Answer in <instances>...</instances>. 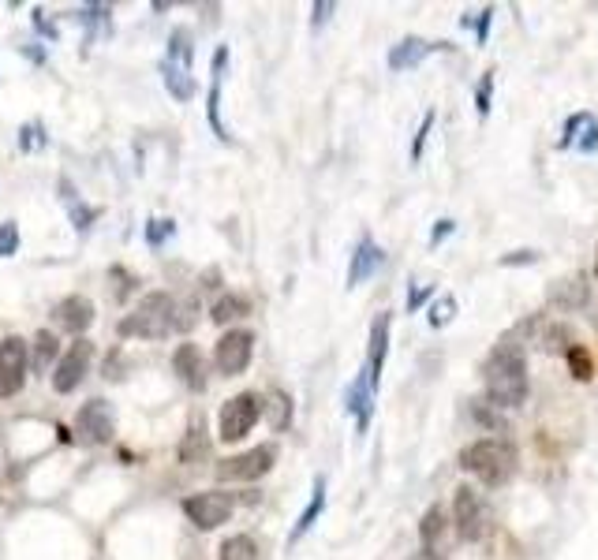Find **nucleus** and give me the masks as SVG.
<instances>
[{
  "instance_id": "5701e85b",
  "label": "nucleus",
  "mask_w": 598,
  "mask_h": 560,
  "mask_svg": "<svg viewBox=\"0 0 598 560\" xmlns=\"http://www.w3.org/2000/svg\"><path fill=\"white\" fill-rule=\"evenodd\" d=\"M57 359H60V340H57V336L49 333V329L34 336V370H38V374H45V370H49V363H57Z\"/></svg>"
},
{
  "instance_id": "c9c22d12",
  "label": "nucleus",
  "mask_w": 598,
  "mask_h": 560,
  "mask_svg": "<svg viewBox=\"0 0 598 560\" xmlns=\"http://www.w3.org/2000/svg\"><path fill=\"white\" fill-rule=\"evenodd\" d=\"M94 217H98V210H90V206H83V202H79V206H72L75 228H90V221H94Z\"/></svg>"
},
{
  "instance_id": "7c9ffc66",
  "label": "nucleus",
  "mask_w": 598,
  "mask_h": 560,
  "mask_svg": "<svg viewBox=\"0 0 598 560\" xmlns=\"http://www.w3.org/2000/svg\"><path fill=\"white\" fill-rule=\"evenodd\" d=\"M15 247H19V232H15L12 221H4V224H0V258L15 254Z\"/></svg>"
},
{
  "instance_id": "2f4dec72",
  "label": "nucleus",
  "mask_w": 598,
  "mask_h": 560,
  "mask_svg": "<svg viewBox=\"0 0 598 560\" xmlns=\"http://www.w3.org/2000/svg\"><path fill=\"white\" fill-rule=\"evenodd\" d=\"M430 127H434V112H427V116H423V124H419V131H415V142H412V161H419V157H423V146H427Z\"/></svg>"
},
{
  "instance_id": "f03ea898",
  "label": "nucleus",
  "mask_w": 598,
  "mask_h": 560,
  "mask_svg": "<svg viewBox=\"0 0 598 560\" xmlns=\"http://www.w3.org/2000/svg\"><path fill=\"white\" fill-rule=\"evenodd\" d=\"M460 467L475 475L486 486H505L520 467V452L513 441H501V437H479L460 452Z\"/></svg>"
},
{
  "instance_id": "a211bd4d",
  "label": "nucleus",
  "mask_w": 598,
  "mask_h": 560,
  "mask_svg": "<svg viewBox=\"0 0 598 560\" xmlns=\"http://www.w3.org/2000/svg\"><path fill=\"white\" fill-rule=\"evenodd\" d=\"M587 303V284L584 277H565L550 284V307L557 310H580Z\"/></svg>"
},
{
  "instance_id": "72a5a7b5",
  "label": "nucleus",
  "mask_w": 598,
  "mask_h": 560,
  "mask_svg": "<svg viewBox=\"0 0 598 560\" xmlns=\"http://www.w3.org/2000/svg\"><path fill=\"white\" fill-rule=\"evenodd\" d=\"M531 262H539V251H513L501 258V266H531Z\"/></svg>"
},
{
  "instance_id": "bb28decb",
  "label": "nucleus",
  "mask_w": 598,
  "mask_h": 560,
  "mask_svg": "<svg viewBox=\"0 0 598 560\" xmlns=\"http://www.w3.org/2000/svg\"><path fill=\"white\" fill-rule=\"evenodd\" d=\"M288 422H292V400H288L285 392H273L270 396V426L273 430H285Z\"/></svg>"
},
{
  "instance_id": "b1692460",
  "label": "nucleus",
  "mask_w": 598,
  "mask_h": 560,
  "mask_svg": "<svg viewBox=\"0 0 598 560\" xmlns=\"http://www.w3.org/2000/svg\"><path fill=\"white\" fill-rule=\"evenodd\" d=\"M221 560H258V546L251 534H236L221 546Z\"/></svg>"
},
{
  "instance_id": "9b49d317",
  "label": "nucleus",
  "mask_w": 598,
  "mask_h": 560,
  "mask_svg": "<svg viewBox=\"0 0 598 560\" xmlns=\"http://www.w3.org/2000/svg\"><path fill=\"white\" fill-rule=\"evenodd\" d=\"M90 359H94V344L79 336L72 348L60 355L57 370H53V389H57V392H75V389H79V381H83L86 370H90Z\"/></svg>"
},
{
  "instance_id": "c756f323",
  "label": "nucleus",
  "mask_w": 598,
  "mask_h": 560,
  "mask_svg": "<svg viewBox=\"0 0 598 560\" xmlns=\"http://www.w3.org/2000/svg\"><path fill=\"white\" fill-rule=\"evenodd\" d=\"M591 124V116L587 112H576L569 124H565V139H561V150H569V146H576L580 142V127Z\"/></svg>"
},
{
  "instance_id": "412c9836",
  "label": "nucleus",
  "mask_w": 598,
  "mask_h": 560,
  "mask_svg": "<svg viewBox=\"0 0 598 560\" xmlns=\"http://www.w3.org/2000/svg\"><path fill=\"white\" fill-rule=\"evenodd\" d=\"M322 508H326V478H318V482H314L311 504H307V508H303V512H299V519H296V531H292V538H288V542H299V538H303V534L311 531V527H314V519L322 516Z\"/></svg>"
},
{
  "instance_id": "f3484780",
  "label": "nucleus",
  "mask_w": 598,
  "mask_h": 560,
  "mask_svg": "<svg viewBox=\"0 0 598 560\" xmlns=\"http://www.w3.org/2000/svg\"><path fill=\"white\" fill-rule=\"evenodd\" d=\"M434 49H438V45L423 42V38H404L400 45H393V49H389V68H393V71L419 68V64H423V60H427Z\"/></svg>"
},
{
  "instance_id": "20e7f679",
  "label": "nucleus",
  "mask_w": 598,
  "mask_h": 560,
  "mask_svg": "<svg viewBox=\"0 0 598 560\" xmlns=\"http://www.w3.org/2000/svg\"><path fill=\"white\" fill-rule=\"evenodd\" d=\"M161 75H165V86L176 101H191L195 98V75H191V30H172L169 49H165V60H161Z\"/></svg>"
},
{
  "instance_id": "473e14b6",
  "label": "nucleus",
  "mask_w": 598,
  "mask_h": 560,
  "mask_svg": "<svg viewBox=\"0 0 598 560\" xmlns=\"http://www.w3.org/2000/svg\"><path fill=\"white\" fill-rule=\"evenodd\" d=\"M165 236H172V221H161V217H157V221H150V228H146V239H150V247H157V243H161Z\"/></svg>"
},
{
  "instance_id": "dca6fc26",
  "label": "nucleus",
  "mask_w": 598,
  "mask_h": 560,
  "mask_svg": "<svg viewBox=\"0 0 598 560\" xmlns=\"http://www.w3.org/2000/svg\"><path fill=\"white\" fill-rule=\"evenodd\" d=\"M344 407H348V411L356 415V430H359V434H367V426H371V415H374V385L367 381V374H359V378L348 385Z\"/></svg>"
},
{
  "instance_id": "423d86ee",
  "label": "nucleus",
  "mask_w": 598,
  "mask_h": 560,
  "mask_svg": "<svg viewBox=\"0 0 598 560\" xmlns=\"http://www.w3.org/2000/svg\"><path fill=\"white\" fill-rule=\"evenodd\" d=\"M266 400L258 392H240L221 407V419H217V434L221 441H243V437L255 430L258 415H262Z\"/></svg>"
},
{
  "instance_id": "a19ab883",
  "label": "nucleus",
  "mask_w": 598,
  "mask_h": 560,
  "mask_svg": "<svg viewBox=\"0 0 598 560\" xmlns=\"http://www.w3.org/2000/svg\"><path fill=\"white\" fill-rule=\"evenodd\" d=\"M333 8H337V4H329V0H322V4H314V27H322V23L329 19V12H333Z\"/></svg>"
},
{
  "instance_id": "aec40b11",
  "label": "nucleus",
  "mask_w": 598,
  "mask_h": 560,
  "mask_svg": "<svg viewBox=\"0 0 598 560\" xmlns=\"http://www.w3.org/2000/svg\"><path fill=\"white\" fill-rule=\"evenodd\" d=\"M225 60H228V49L221 45L214 53V86H210V124H214V131H217V139H228V131H225V124H221V79H225Z\"/></svg>"
},
{
  "instance_id": "39448f33",
  "label": "nucleus",
  "mask_w": 598,
  "mask_h": 560,
  "mask_svg": "<svg viewBox=\"0 0 598 560\" xmlns=\"http://www.w3.org/2000/svg\"><path fill=\"white\" fill-rule=\"evenodd\" d=\"M453 519H456V534L464 538V542H483L490 527H494V516H490V508L479 493L471 490V486H460L453 497Z\"/></svg>"
},
{
  "instance_id": "58836bf2",
  "label": "nucleus",
  "mask_w": 598,
  "mask_h": 560,
  "mask_svg": "<svg viewBox=\"0 0 598 560\" xmlns=\"http://www.w3.org/2000/svg\"><path fill=\"white\" fill-rule=\"evenodd\" d=\"M430 295H434V288H412V295H408V310H419Z\"/></svg>"
},
{
  "instance_id": "2eb2a0df",
  "label": "nucleus",
  "mask_w": 598,
  "mask_h": 560,
  "mask_svg": "<svg viewBox=\"0 0 598 560\" xmlns=\"http://www.w3.org/2000/svg\"><path fill=\"white\" fill-rule=\"evenodd\" d=\"M385 351H389V310H382L371 325V351H367V381H371L374 389H378V381H382V366H385Z\"/></svg>"
},
{
  "instance_id": "ddd939ff",
  "label": "nucleus",
  "mask_w": 598,
  "mask_h": 560,
  "mask_svg": "<svg viewBox=\"0 0 598 560\" xmlns=\"http://www.w3.org/2000/svg\"><path fill=\"white\" fill-rule=\"evenodd\" d=\"M53 318H57L60 329H68V333L83 336L86 329L94 325V303H90L86 295H68V299H60V303H57Z\"/></svg>"
},
{
  "instance_id": "4be33fe9",
  "label": "nucleus",
  "mask_w": 598,
  "mask_h": 560,
  "mask_svg": "<svg viewBox=\"0 0 598 560\" xmlns=\"http://www.w3.org/2000/svg\"><path fill=\"white\" fill-rule=\"evenodd\" d=\"M565 363H569V374L576 381L595 378V363H591V351L584 344H565Z\"/></svg>"
},
{
  "instance_id": "ea45409f",
  "label": "nucleus",
  "mask_w": 598,
  "mask_h": 560,
  "mask_svg": "<svg viewBox=\"0 0 598 560\" xmlns=\"http://www.w3.org/2000/svg\"><path fill=\"white\" fill-rule=\"evenodd\" d=\"M490 19H494V8H483V19H479V27H475V38H479V45L486 42V30H490Z\"/></svg>"
},
{
  "instance_id": "f257e3e1",
  "label": "nucleus",
  "mask_w": 598,
  "mask_h": 560,
  "mask_svg": "<svg viewBox=\"0 0 598 560\" xmlns=\"http://www.w3.org/2000/svg\"><path fill=\"white\" fill-rule=\"evenodd\" d=\"M483 385L494 407H520L531 392L527 378V355L516 336H505L483 363Z\"/></svg>"
},
{
  "instance_id": "f8f14e48",
  "label": "nucleus",
  "mask_w": 598,
  "mask_h": 560,
  "mask_svg": "<svg viewBox=\"0 0 598 560\" xmlns=\"http://www.w3.org/2000/svg\"><path fill=\"white\" fill-rule=\"evenodd\" d=\"M75 434L83 445H105L113 437V411L105 400H90V404L79 407L75 415Z\"/></svg>"
},
{
  "instance_id": "4468645a",
  "label": "nucleus",
  "mask_w": 598,
  "mask_h": 560,
  "mask_svg": "<svg viewBox=\"0 0 598 560\" xmlns=\"http://www.w3.org/2000/svg\"><path fill=\"white\" fill-rule=\"evenodd\" d=\"M382 258H385L382 247L371 236L359 239L356 254H352V266H348V288H359L363 280H371L378 273V266H382Z\"/></svg>"
},
{
  "instance_id": "0eeeda50",
  "label": "nucleus",
  "mask_w": 598,
  "mask_h": 560,
  "mask_svg": "<svg viewBox=\"0 0 598 560\" xmlns=\"http://www.w3.org/2000/svg\"><path fill=\"white\" fill-rule=\"evenodd\" d=\"M273 460H277V448L273 445H258L251 452L228 456V460L217 463V482H255V478L270 475Z\"/></svg>"
},
{
  "instance_id": "6e6552de",
  "label": "nucleus",
  "mask_w": 598,
  "mask_h": 560,
  "mask_svg": "<svg viewBox=\"0 0 598 560\" xmlns=\"http://www.w3.org/2000/svg\"><path fill=\"white\" fill-rule=\"evenodd\" d=\"M184 512L199 531H214V527L228 523V516L236 512V501H232V493H221V490L195 493V497L184 501Z\"/></svg>"
},
{
  "instance_id": "1a4fd4ad",
  "label": "nucleus",
  "mask_w": 598,
  "mask_h": 560,
  "mask_svg": "<svg viewBox=\"0 0 598 560\" xmlns=\"http://www.w3.org/2000/svg\"><path fill=\"white\" fill-rule=\"evenodd\" d=\"M251 355H255V333L247 329H228L214 348V363L225 378H236L251 366Z\"/></svg>"
},
{
  "instance_id": "4c0bfd02",
  "label": "nucleus",
  "mask_w": 598,
  "mask_h": 560,
  "mask_svg": "<svg viewBox=\"0 0 598 560\" xmlns=\"http://www.w3.org/2000/svg\"><path fill=\"white\" fill-rule=\"evenodd\" d=\"M453 228H456V224L449 221V217H445V221L434 224V232H430V247H438V243H442L445 236H453Z\"/></svg>"
},
{
  "instance_id": "6ab92c4d",
  "label": "nucleus",
  "mask_w": 598,
  "mask_h": 560,
  "mask_svg": "<svg viewBox=\"0 0 598 560\" xmlns=\"http://www.w3.org/2000/svg\"><path fill=\"white\" fill-rule=\"evenodd\" d=\"M172 366H176V374H180L184 385H191V389H202V385H206V378H202V355L195 344H180L176 355H172Z\"/></svg>"
},
{
  "instance_id": "9d476101",
  "label": "nucleus",
  "mask_w": 598,
  "mask_h": 560,
  "mask_svg": "<svg viewBox=\"0 0 598 560\" xmlns=\"http://www.w3.org/2000/svg\"><path fill=\"white\" fill-rule=\"evenodd\" d=\"M27 385V344L19 336L0 340V400H8Z\"/></svg>"
},
{
  "instance_id": "7ed1b4c3",
  "label": "nucleus",
  "mask_w": 598,
  "mask_h": 560,
  "mask_svg": "<svg viewBox=\"0 0 598 560\" xmlns=\"http://www.w3.org/2000/svg\"><path fill=\"white\" fill-rule=\"evenodd\" d=\"M120 336H139V340H161L176 329V299L165 292H150L139 299V307L120 318Z\"/></svg>"
},
{
  "instance_id": "f704fd0d",
  "label": "nucleus",
  "mask_w": 598,
  "mask_h": 560,
  "mask_svg": "<svg viewBox=\"0 0 598 560\" xmlns=\"http://www.w3.org/2000/svg\"><path fill=\"white\" fill-rule=\"evenodd\" d=\"M42 127L38 124H30V127H23V139H19V146H23V150H34V146H42Z\"/></svg>"
},
{
  "instance_id": "79ce46f5",
  "label": "nucleus",
  "mask_w": 598,
  "mask_h": 560,
  "mask_svg": "<svg viewBox=\"0 0 598 560\" xmlns=\"http://www.w3.org/2000/svg\"><path fill=\"white\" fill-rule=\"evenodd\" d=\"M595 280H598V251H595Z\"/></svg>"
},
{
  "instance_id": "cd10ccee",
  "label": "nucleus",
  "mask_w": 598,
  "mask_h": 560,
  "mask_svg": "<svg viewBox=\"0 0 598 560\" xmlns=\"http://www.w3.org/2000/svg\"><path fill=\"white\" fill-rule=\"evenodd\" d=\"M456 318V299L453 295H442L434 307H430V329H442Z\"/></svg>"
},
{
  "instance_id": "393cba45",
  "label": "nucleus",
  "mask_w": 598,
  "mask_h": 560,
  "mask_svg": "<svg viewBox=\"0 0 598 560\" xmlns=\"http://www.w3.org/2000/svg\"><path fill=\"white\" fill-rule=\"evenodd\" d=\"M442 531H445V512H442V504H434L427 516H423V523H419V534H423V546H427V549L438 546V538H442Z\"/></svg>"
},
{
  "instance_id": "e433bc0d",
  "label": "nucleus",
  "mask_w": 598,
  "mask_h": 560,
  "mask_svg": "<svg viewBox=\"0 0 598 560\" xmlns=\"http://www.w3.org/2000/svg\"><path fill=\"white\" fill-rule=\"evenodd\" d=\"M595 146H598V124L591 120V124H587V139L576 142V150H580V154H595Z\"/></svg>"
},
{
  "instance_id": "a878e982",
  "label": "nucleus",
  "mask_w": 598,
  "mask_h": 560,
  "mask_svg": "<svg viewBox=\"0 0 598 560\" xmlns=\"http://www.w3.org/2000/svg\"><path fill=\"white\" fill-rule=\"evenodd\" d=\"M243 314H251V303L243 299V295H225V299H217L214 307V322H232V318H243Z\"/></svg>"
},
{
  "instance_id": "c85d7f7f",
  "label": "nucleus",
  "mask_w": 598,
  "mask_h": 560,
  "mask_svg": "<svg viewBox=\"0 0 598 560\" xmlns=\"http://www.w3.org/2000/svg\"><path fill=\"white\" fill-rule=\"evenodd\" d=\"M490 98H494V71H486L479 90H475V109H479V116L490 112Z\"/></svg>"
}]
</instances>
